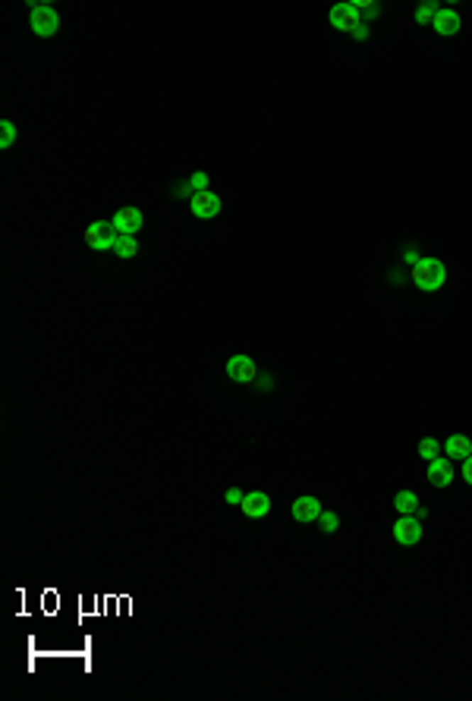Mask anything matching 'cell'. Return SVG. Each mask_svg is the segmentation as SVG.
Listing matches in <instances>:
<instances>
[{
    "mask_svg": "<svg viewBox=\"0 0 472 701\" xmlns=\"http://www.w3.org/2000/svg\"><path fill=\"white\" fill-rule=\"evenodd\" d=\"M410 277H412V283H416L422 293H434V289L444 287L447 267H444V261H438V258H419L416 265H412Z\"/></svg>",
    "mask_w": 472,
    "mask_h": 701,
    "instance_id": "1",
    "label": "cell"
},
{
    "mask_svg": "<svg viewBox=\"0 0 472 701\" xmlns=\"http://www.w3.org/2000/svg\"><path fill=\"white\" fill-rule=\"evenodd\" d=\"M57 28H60V16H57L54 6L32 4V32L38 35V38H54Z\"/></svg>",
    "mask_w": 472,
    "mask_h": 701,
    "instance_id": "2",
    "label": "cell"
},
{
    "mask_svg": "<svg viewBox=\"0 0 472 701\" xmlns=\"http://www.w3.org/2000/svg\"><path fill=\"white\" fill-rule=\"evenodd\" d=\"M120 233L114 230V223L107 221H94L89 230H85V245L94 252H104V249H114V243H117Z\"/></svg>",
    "mask_w": 472,
    "mask_h": 701,
    "instance_id": "3",
    "label": "cell"
},
{
    "mask_svg": "<svg viewBox=\"0 0 472 701\" xmlns=\"http://www.w3.org/2000/svg\"><path fill=\"white\" fill-rule=\"evenodd\" d=\"M394 541L403 547H412L422 541V519L419 516H400L394 522Z\"/></svg>",
    "mask_w": 472,
    "mask_h": 701,
    "instance_id": "4",
    "label": "cell"
},
{
    "mask_svg": "<svg viewBox=\"0 0 472 701\" xmlns=\"http://www.w3.org/2000/svg\"><path fill=\"white\" fill-rule=\"evenodd\" d=\"M189 211H192L199 221H212V217H217L221 214V195H214V192H195L192 199H189Z\"/></svg>",
    "mask_w": 472,
    "mask_h": 701,
    "instance_id": "5",
    "label": "cell"
},
{
    "mask_svg": "<svg viewBox=\"0 0 472 701\" xmlns=\"http://www.w3.org/2000/svg\"><path fill=\"white\" fill-rule=\"evenodd\" d=\"M331 26L337 28V32H356V28L362 26V16L359 10H356V4H337L331 6Z\"/></svg>",
    "mask_w": 472,
    "mask_h": 701,
    "instance_id": "6",
    "label": "cell"
},
{
    "mask_svg": "<svg viewBox=\"0 0 472 701\" xmlns=\"http://www.w3.org/2000/svg\"><path fill=\"white\" fill-rule=\"evenodd\" d=\"M227 377L236 384H256L258 381V368L256 362L249 359V355H234V359L227 362Z\"/></svg>",
    "mask_w": 472,
    "mask_h": 701,
    "instance_id": "7",
    "label": "cell"
},
{
    "mask_svg": "<svg viewBox=\"0 0 472 701\" xmlns=\"http://www.w3.org/2000/svg\"><path fill=\"white\" fill-rule=\"evenodd\" d=\"M114 230L120 233V236H136V233L145 226V217L139 208H120L117 214H114Z\"/></svg>",
    "mask_w": 472,
    "mask_h": 701,
    "instance_id": "8",
    "label": "cell"
},
{
    "mask_svg": "<svg viewBox=\"0 0 472 701\" xmlns=\"http://www.w3.org/2000/svg\"><path fill=\"white\" fill-rule=\"evenodd\" d=\"M239 509H243L246 519H261V516L271 513V497H268L265 491H252V494H246L243 497Z\"/></svg>",
    "mask_w": 472,
    "mask_h": 701,
    "instance_id": "9",
    "label": "cell"
},
{
    "mask_svg": "<svg viewBox=\"0 0 472 701\" xmlns=\"http://www.w3.org/2000/svg\"><path fill=\"white\" fill-rule=\"evenodd\" d=\"M290 516L296 522H318L322 516V500L318 497H296V503L290 507Z\"/></svg>",
    "mask_w": 472,
    "mask_h": 701,
    "instance_id": "10",
    "label": "cell"
},
{
    "mask_svg": "<svg viewBox=\"0 0 472 701\" xmlns=\"http://www.w3.org/2000/svg\"><path fill=\"white\" fill-rule=\"evenodd\" d=\"M460 26H463V23H460V13L450 10V6H441L438 16H434V23H432V28L441 35V38H450V35H456V32H460Z\"/></svg>",
    "mask_w": 472,
    "mask_h": 701,
    "instance_id": "11",
    "label": "cell"
},
{
    "mask_svg": "<svg viewBox=\"0 0 472 701\" xmlns=\"http://www.w3.org/2000/svg\"><path fill=\"white\" fill-rule=\"evenodd\" d=\"M428 481H432L434 487H447L450 481H454V465H450L447 456H438L428 463Z\"/></svg>",
    "mask_w": 472,
    "mask_h": 701,
    "instance_id": "12",
    "label": "cell"
},
{
    "mask_svg": "<svg viewBox=\"0 0 472 701\" xmlns=\"http://www.w3.org/2000/svg\"><path fill=\"white\" fill-rule=\"evenodd\" d=\"M441 453H447V459H469L472 456V441L463 434H450L447 443H441Z\"/></svg>",
    "mask_w": 472,
    "mask_h": 701,
    "instance_id": "13",
    "label": "cell"
},
{
    "mask_svg": "<svg viewBox=\"0 0 472 701\" xmlns=\"http://www.w3.org/2000/svg\"><path fill=\"white\" fill-rule=\"evenodd\" d=\"M394 507H397V513H400V516H419V519H425L422 503H419V497L412 491H397Z\"/></svg>",
    "mask_w": 472,
    "mask_h": 701,
    "instance_id": "14",
    "label": "cell"
},
{
    "mask_svg": "<svg viewBox=\"0 0 472 701\" xmlns=\"http://www.w3.org/2000/svg\"><path fill=\"white\" fill-rule=\"evenodd\" d=\"M205 189H208V173H192V177H189L186 182H183V186H177V189H173V192H177V195H183V199L189 202V199H192V195L195 192H205Z\"/></svg>",
    "mask_w": 472,
    "mask_h": 701,
    "instance_id": "15",
    "label": "cell"
},
{
    "mask_svg": "<svg viewBox=\"0 0 472 701\" xmlns=\"http://www.w3.org/2000/svg\"><path fill=\"white\" fill-rule=\"evenodd\" d=\"M136 252H139L136 236H117V243H114V255L117 258H136Z\"/></svg>",
    "mask_w": 472,
    "mask_h": 701,
    "instance_id": "16",
    "label": "cell"
},
{
    "mask_svg": "<svg viewBox=\"0 0 472 701\" xmlns=\"http://www.w3.org/2000/svg\"><path fill=\"white\" fill-rule=\"evenodd\" d=\"M438 10H441V6L432 4V0H428V4H419V6H416V23H419V26H432L434 16H438Z\"/></svg>",
    "mask_w": 472,
    "mask_h": 701,
    "instance_id": "17",
    "label": "cell"
},
{
    "mask_svg": "<svg viewBox=\"0 0 472 701\" xmlns=\"http://www.w3.org/2000/svg\"><path fill=\"white\" fill-rule=\"evenodd\" d=\"M318 529H322L324 535H334V531L340 529V516L334 513V509H322V516H318Z\"/></svg>",
    "mask_w": 472,
    "mask_h": 701,
    "instance_id": "18",
    "label": "cell"
},
{
    "mask_svg": "<svg viewBox=\"0 0 472 701\" xmlns=\"http://www.w3.org/2000/svg\"><path fill=\"white\" fill-rule=\"evenodd\" d=\"M438 453H441V441H434V437H422L419 441V456L422 459L432 463V459H438Z\"/></svg>",
    "mask_w": 472,
    "mask_h": 701,
    "instance_id": "19",
    "label": "cell"
},
{
    "mask_svg": "<svg viewBox=\"0 0 472 701\" xmlns=\"http://www.w3.org/2000/svg\"><path fill=\"white\" fill-rule=\"evenodd\" d=\"M16 145V126H13V120H4L0 123V148H13Z\"/></svg>",
    "mask_w": 472,
    "mask_h": 701,
    "instance_id": "20",
    "label": "cell"
},
{
    "mask_svg": "<svg viewBox=\"0 0 472 701\" xmlns=\"http://www.w3.org/2000/svg\"><path fill=\"white\" fill-rule=\"evenodd\" d=\"M356 10H359V16H362V19H368V23L381 16V6H378L375 0H359V4H356Z\"/></svg>",
    "mask_w": 472,
    "mask_h": 701,
    "instance_id": "21",
    "label": "cell"
},
{
    "mask_svg": "<svg viewBox=\"0 0 472 701\" xmlns=\"http://www.w3.org/2000/svg\"><path fill=\"white\" fill-rule=\"evenodd\" d=\"M353 38H356V41H366V38H368V26L362 23V26H359V28H356V32H353Z\"/></svg>",
    "mask_w": 472,
    "mask_h": 701,
    "instance_id": "22",
    "label": "cell"
},
{
    "mask_svg": "<svg viewBox=\"0 0 472 701\" xmlns=\"http://www.w3.org/2000/svg\"><path fill=\"white\" fill-rule=\"evenodd\" d=\"M463 463H466V465H463V478H466V481H469V487H472V456H469V459H463Z\"/></svg>",
    "mask_w": 472,
    "mask_h": 701,
    "instance_id": "23",
    "label": "cell"
},
{
    "mask_svg": "<svg viewBox=\"0 0 472 701\" xmlns=\"http://www.w3.org/2000/svg\"><path fill=\"white\" fill-rule=\"evenodd\" d=\"M243 497H246V494L236 491V487H234V491H227V500H230V503H243Z\"/></svg>",
    "mask_w": 472,
    "mask_h": 701,
    "instance_id": "24",
    "label": "cell"
},
{
    "mask_svg": "<svg viewBox=\"0 0 472 701\" xmlns=\"http://www.w3.org/2000/svg\"><path fill=\"white\" fill-rule=\"evenodd\" d=\"M403 258L410 261V265H416V261H419V252H416V249H406V252H403Z\"/></svg>",
    "mask_w": 472,
    "mask_h": 701,
    "instance_id": "25",
    "label": "cell"
},
{
    "mask_svg": "<svg viewBox=\"0 0 472 701\" xmlns=\"http://www.w3.org/2000/svg\"><path fill=\"white\" fill-rule=\"evenodd\" d=\"M258 377H261V381H258V387H261V390H268V387H274L271 375H258Z\"/></svg>",
    "mask_w": 472,
    "mask_h": 701,
    "instance_id": "26",
    "label": "cell"
}]
</instances>
